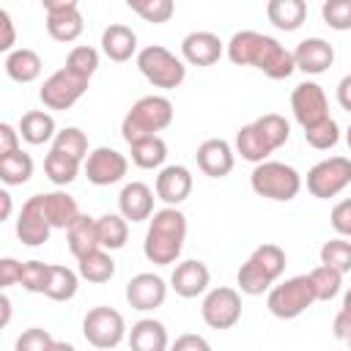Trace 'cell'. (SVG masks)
I'll return each instance as SVG.
<instances>
[{"label": "cell", "instance_id": "obj_1", "mask_svg": "<svg viewBox=\"0 0 351 351\" xmlns=\"http://www.w3.org/2000/svg\"><path fill=\"white\" fill-rule=\"evenodd\" d=\"M228 58L236 66H255L269 80H285L296 71L293 52L285 49L277 38L258 30H239L228 41Z\"/></svg>", "mask_w": 351, "mask_h": 351}, {"label": "cell", "instance_id": "obj_2", "mask_svg": "<svg viewBox=\"0 0 351 351\" xmlns=\"http://www.w3.org/2000/svg\"><path fill=\"white\" fill-rule=\"evenodd\" d=\"M184 239H186V217L178 208L165 206V208L154 211V217L148 222L143 255L156 266H170L178 261V255L184 250Z\"/></svg>", "mask_w": 351, "mask_h": 351}, {"label": "cell", "instance_id": "obj_3", "mask_svg": "<svg viewBox=\"0 0 351 351\" xmlns=\"http://www.w3.org/2000/svg\"><path fill=\"white\" fill-rule=\"evenodd\" d=\"M173 123V101L167 96H143L121 121V134L129 145L156 137V132Z\"/></svg>", "mask_w": 351, "mask_h": 351}, {"label": "cell", "instance_id": "obj_4", "mask_svg": "<svg viewBox=\"0 0 351 351\" xmlns=\"http://www.w3.org/2000/svg\"><path fill=\"white\" fill-rule=\"evenodd\" d=\"M250 186L255 195L261 197H269V200H280V203H288L299 195L302 189V176L296 167L285 165V162H261L255 165L252 176H250Z\"/></svg>", "mask_w": 351, "mask_h": 351}, {"label": "cell", "instance_id": "obj_5", "mask_svg": "<svg viewBox=\"0 0 351 351\" xmlns=\"http://www.w3.org/2000/svg\"><path fill=\"white\" fill-rule=\"evenodd\" d=\"M137 69L140 74L154 85V88H165V90H173L184 82L186 77V66L181 58H176L170 49L159 47V44H151V47H143L137 52Z\"/></svg>", "mask_w": 351, "mask_h": 351}, {"label": "cell", "instance_id": "obj_6", "mask_svg": "<svg viewBox=\"0 0 351 351\" xmlns=\"http://www.w3.org/2000/svg\"><path fill=\"white\" fill-rule=\"evenodd\" d=\"M315 299V291H313V282L307 274H299V277H291L280 285H274L266 296V307L274 318H282V321H291V318H299Z\"/></svg>", "mask_w": 351, "mask_h": 351}, {"label": "cell", "instance_id": "obj_7", "mask_svg": "<svg viewBox=\"0 0 351 351\" xmlns=\"http://www.w3.org/2000/svg\"><path fill=\"white\" fill-rule=\"evenodd\" d=\"M348 184H351V159L348 156H329L307 170V192L318 200H329V197L340 195Z\"/></svg>", "mask_w": 351, "mask_h": 351}, {"label": "cell", "instance_id": "obj_8", "mask_svg": "<svg viewBox=\"0 0 351 351\" xmlns=\"http://www.w3.org/2000/svg\"><path fill=\"white\" fill-rule=\"evenodd\" d=\"M82 337L101 351L115 348L126 337V321L112 307H93L82 318Z\"/></svg>", "mask_w": 351, "mask_h": 351}, {"label": "cell", "instance_id": "obj_9", "mask_svg": "<svg viewBox=\"0 0 351 351\" xmlns=\"http://www.w3.org/2000/svg\"><path fill=\"white\" fill-rule=\"evenodd\" d=\"M88 82L90 80H85V77H80V74H74L71 69L63 66V69H58L55 74H49L44 80V85L38 90V99L49 110H71L82 99V93L88 90Z\"/></svg>", "mask_w": 351, "mask_h": 351}, {"label": "cell", "instance_id": "obj_10", "mask_svg": "<svg viewBox=\"0 0 351 351\" xmlns=\"http://www.w3.org/2000/svg\"><path fill=\"white\" fill-rule=\"evenodd\" d=\"M200 315H203V321L211 329H230V326H236L239 318H241V296H239V291L228 288V285L211 288L203 296Z\"/></svg>", "mask_w": 351, "mask_h": 351}, {"label": "cell", "instance_id": "obj_11", "mask_svg": "<svg viewBox=\"0 0 351 351\" xmlns=\"http://www.w3.org/2000/svg\"><path fill=\"white\" fill-rule=\"evenodd\" d=\"M44 11H47V33L55 41L71 44L82 36L85 22L77 0H44Z\"/></svg>", "mask_w": 351, "mask_h": 351}, {"label": "cell", "instance_id": "obj_12", "mask_svg": "<svg viewBox=\"0 0 351 351\" xmlns=\"http://www.w3.org/2000/svg\"><path fill=\"white\" fill-rule=\"evenodd\" d=\"M291 110L293 118L299 121L302 129H310L321 121L329 118V104H326V93L318 82H299L291 93Z\"/></svg>", "mask_w": 351, "mask_h": 351}, {"label": "cell", "instance_id": "obj_13", "mask_svg": "<svg viewBox=\"0 0 351 351\" xmlns=\"http://www.w3.org/2000/svg\"><path fill=\"white\" fill-rule=\"evenodd\" d=\"M126 170H129L126 156L121 151H115V148H107V145L93 148L88 154V159H85V176L96 186H110V184L123 181Z\"/></svg>", "mask_w": 351, "mask_h": 351}, {"label": "cell", "instance_id": "obj_14", "mask_svg": "<svg viewBox=\"0 0 351 351\" xmlns=\"http://www.w3.org/2000/svg\"><path fill=\"white\" fill-rule=\"evenodd\" d=\"M49 233H52V228L44 214V195L27 197L16 217V239L25 247H41L49 239Z\"/></svg>", "mask_w": 351, "mask_h": 351}, {"label": "cell", "instance_id": "obj_15", "mask_svg": "<svg viewBox=\"0 0 351 351\" xmlns=\"http://www.w3.org/2000/svg\"><path fill=\"white\" fill-rule=\"evenodd\" d=\"M165 299H167V285L154 271H140L126 282V302L132 310L148 313V310L162 307Z\"/></svg>", "mask_w": 351, "mask_h": 351}, {"label": "cell", "instance_id": "obj_16", "mask_svg": "<svg viewBox=\"0 0 351 351\" xmlns=\"http://www.w3.org/2000/svg\"><path fill=\"white\" fill-rule=\"evenodd\" d=\"M195 159H197V167H200L208 178H225V176L233 170V165H236L233 148H230V143L222 140V137L203 140V143L197 145Z\"/></svg>", "mask_w": 351, "mask_h": 351}, {"label": "cell", "instance_id": "obj_17", "mask_svg": "<svg viewBox=\"0 0 351 351\" xmlns=\"http://www.w3.org/2000/svg\"><path fill=\"white\" fill-rule=\"evenodd\" d=\"M154 189H156V197L165 206L178 208L189 197V192H192V173L184 165H167V167L159 170Z\"/></svg>", "mask_w": 351, "mask_h": 351}, {"label": "cell", "instance_id": "obj_18", "mask_svg": "<svg viewBox=\"0 0 351 351\" xmlns=\"http://www.w3.org/2000/svg\"><path fill=\"white\" fill-rule=\"evenodd\" d=\"M208 282H211L208 266H206L203 261H195V258L181 261V263L173 269V274H170V288H173L181 299H195V296L206 293Z\"/></svg>", "mask_w": 351, "mask_h": 351}, {"label": "cell", "instance_id": "obj_19", "mask_svg": "<svg viewBox=\"0 0 351 351\" xmlns=\"http://www.w3.org/2000/svg\"><path fill=\"white\" fill-rule=\"evenodd\" d=\"M118 214L126 222H145L154 217V189L143 181H129L118 195Z\"/></svg>", "mask_w": 351, "mask_h": 351}, {"label": "cell", "instance_id": "obj_20", "mask_svg": "<svg viewBox=\"0 0 351 351\" xmlns=\"http://www.w3.org/2000/svg\"><path fill=\"white\" fill-rule=\"evenodd\" d=\"M222 41L219 36L208 33V30H192L184 36L181 41V55L189 66H214L222 58Z\"/></svg>", "mask_w": 351, "mask_h": 351}, {"label": "cell", "instance_id": "obj_21", "mask_svg": "<svg viewBox=\"0 0 351 351\" xmlns=\"http://www.w3.org/2000/svg\"><path fill=\"white\" fill-rule=\"evenodd\" d=\"M293 63L299 71L304 74H324L332 63H335V49L329 41L313 36V38H304L296 44L293 49Z\"/></svg>", "mask_w": 351, "mask_h": 351}, {"label": "cell", "instance_id": "obj_22", "mask_svg": "<svg viewBox=\"0 0 351 351\" xmlns=\"http://www.w3.org/2000/svg\"><path fill=\"white\" fill-rule=\"evenodd\" d=\"M44 214H47V222L52 230H69L82 217L77 200L63 189L44 192Z\"/></svg>", "mask_w": 351, "mask_h": 351}, {"label": "cell", "instance_id": "obj_23", "mask_svg": "<svg viewBox=\"0 0 351 351\" xmlns=\"http://www.w3.org/2000/svg\"><path fill=\"white\" fill-rule=\"evenodd\" d=\"M101 52L115 60V63H126L132 60V55L137 52V33L129 25L112 22L110 27H104L101 33Z\"/></svg>", "mask_w": 351, "mask_h": 351}, {"label": "cell", "instance_id": "obj_24", "mask_svg": "<svg viewBox=\"0 0 351 351\" xmlns=\"http://www.w3.org/2000/svg\"><path fill=\"white\" fill-rule=\"evenodd\" d=\"M129 348L132 351H170L165 324L156 318H140L137 324H132Z\"/></svg>", "mask_w": 351, "mask_h": 351}, {"label": "cell", "instance_id": "obj_25", "mask_svg": "<svg viewBox=\"0 0 351 351\" xmlns=\"http://www.w3.org/2000/svg\"><path fill=\"white\" fill-rule=\"evenodd\" d=\"M66 241H69V252H71L77 261L85 258V255H90V252H96V250H101V244H99V230H96V219L88 217V214H82V217L66 230Z\"/></svg>", "mask_w": 351, "mask_h": 351}, {"label": "cell", "instance_id": "obj_26", "mask_svg": "<svg viewBox=\"0 0 351 351\" xmlns=\"http://www.w3.org/2000/svg\"><path fill=\"white\" fill-rule=\"evenodd\" d=\"M266 16L277 30L293 33L302 27V22L307 16V3L304 0H269Z\"/></svg>", "mask_w": 351, "mask_h": 351}, {"label": "cell", "instance_id": "obj_27", "mask_svg": "<svg viewBox=\"0 0 351 351\" xmlns=\"http://www.w3.org/2000/svg\"><path fill=\"white\" fill-rule=\"evenodd\" d=\"M55 118L44 110H30L22 115L19 121V137L30 145H44L49 140H55Z\"/></svg>", "mask_w": 351, "mask_h": 351}, {"label": "cell", "instance_id": "obj_28", "mask_svg": "<svg viewBox=\"0 0 351 351\" xmlns=\"http://www.w3.org/2000/svg\"><path fill=\"white\" fill-rule=\"evenodd\" d=\"M3 66H5V74L14 82H22V85L38 80V74H41V58H38L36 49H27V47H19L11 55H5Z\"/></svg>", "mask_w": 351, "mask_h": 351}, {"label": "cell", "instance_id": "obj_29", "mask_svg": "<svg viewBox=\"0 0 351 351\" xmlns=\"http://www.w3.org/2000/svg\"><path fill=\"white\" fill-rule=\"evenodd\" d=\"M236 154H241V159H247L252 165H261V162L269 159L271 148L263 140V134L258 132V126L255 123H247V126H241L236 132Z\"/></svg>", "mask_w": 351, "mask_h": 351}, {"label": "cell", "instance_id": "obj_30", "mask_svg": "<svg viewBox=\"0 0 351 351\" xmlns=\"http://www.w3.org/2000/svg\"><path fill=\"white\" fill-rule=\"evenodd\" d=\"M77 274L93 285H101V282H110L112 274H115V261L110 258L107 250H96L85 258L77 261Z\"/></svg>", "mask_w": 351, "mask_h": 351}, {"label": "cell", "instance_id": "obj_31", "mask_svg": "<svg viewBox=\"0 0 351 351\" xmlns=\"http://www.w3.org/2000/svg\"><path fill=\"white\" fill-rule=\"evenodd\" d=\"M247 261H250L269 282H277L280 274L285 271V252H282V247H277V244H261V247H255Z\"/></svg>", "mask_w": 351, "mask_h": 351}, {"label": "cell", "instance_id": "obj_32", "mask_svg": "<svg viewBox=\"0 0 351 351\" xmlns=\"http://www.w3.org/2000/svg\"><path fill=\"white\" fill-rule=\"evenodd\" d=\"M96 230L101 250H121L129 239V222L121 214H101L96 219Z\"/></svg>", "mask_w": 351, "mask_h": 351}, {"label": "cell", "instance_id": "obj_33", "mask_svg": "<svg viewBox=\"0 0 351 351\" xmlns=\"http://www.w3.org/2000/svg\"><path fill=\"white\" fill-rule=\"evenodd\" d=\"M30 176H33V159L22 148L16 154L0 159V181L5 186H22L30 181Z\"/></svg>", "mask_w": 351, "mask_h": 351}, {"label": "cell", "instance_id": "obj_34", "mask_svg": "<svg viewBox=\"0 0 351 351\" xmlns=\"http://www.w3.org/2000/svg\"><path fill=\"white\" fill-rule=\"evenodd\" d=\"M77 285H80V274L71 271L69 266H60V263H52V271H49V285H47V293L52 302H69L77 296Z\"/></svg>", "mask_w": 351, "mask_h": 351}, {"label": "cell", "instance_id": "obj_35", "mask_svg": "<svg viewBox=\"0 0 351 351\" xmlns=\"http://www.w3.org/2000/svg\"><path fill=\"white\" fill-rule=\"evenodd\" d=\"M132 148V162L143 170H154V167H162L165 159H167V143L156 134V137H148V140H140Z\"/></svg>", "mask_w": 351, "mask_h": 351}, {"label": "cell", "instance_id": "obj_36", "mask_svg": "<svg viewBox=\"0 0 351 351\" xmlns=\"http://www.w3.org/2000/svg\"><path fill=\"white\" fill-rule=\"evenodd\" d=\"M80 165H82L80 159H71L60 151H49L44 159V173L55 186H66L80 176Z\"/></svg>", "mask_w": 351, "mask_h": 351}, {"label": "cell", "instance_id": "obj_37", "mask_svg": "<svg viewBox=\"0 0 351 351\" xmlns=\"http://www.w3.org/2000/svg\"><path fill=\"white\" fill-rule=\"evenodd\" d=\"M310 282H313V291H315V299L318 302H329V299H335L337 293H340V288H343V274L337 271V269H332V266H315L310 274Z\"/></svg>", "mask_w": 351, "mask_h": 351}, {"label": "cell", "instance_id": "obj_38", "mask_svg": "<svg viewBox=\"0 0 351 351\" xmlns=\"http://www.w3.org/2000/svg\"><path fill=\"white\" fill-rule=\"evenodd\" d=\"M252 123L258 126V132L263 134V140L269 143L271 151H277L280 145H285L288 137H291V123L282 115H277V112H266V115L255 118Z\"/></svg>", "mask_w": 351, "mask_h": 351}, {"label": "cell", "instance_id": "obj_39", "mask_svg": "<svg viewBox=\"0 0 351 351\" xmlns=\"http://www.w3.org/2000/svg\"><path fill=\"white\" fill-rule=\"evenodd\" d=\"M52 151H60V154H66V156L82 162V159H88V137H85L82 129H77V126H66V129H60V132L55 134V140H52Z\"/></svg>", "mask_w": 351, "mask_h": 351}, {"label": "cell", "instance_id": "obj_40", "mask_svg": "<svg viewBox=\"0 0 351 351\" xmlns=\"http://www.w3.org/2000/svg\"><path fill=\"white\" fill-rule=\"evenodd\" d=\"M321 263L337 269L340 274L351 271V241L346 239H329L321 247Z\"/></svg>", "mask_w": 351, "mask_h": 351}, {"label": "cell", "instance_id": "obj_41", "mask_svg": "<svg viewBox=\"0 0 351 351\" xmlns=\"http://www.w3.org/2000/svg\"><path fill=\"white\" fill-rule=\"evenodd\" d=\"M304 140H307V145H313L315 151H329V148H335L337 140H340V126H337L335 118H326V121H321V123L304 129Z\"/></svg>", "mask_w": 351, "mask_h": 351}, {"label": "cell", "instance_id": "obj_42", "mask_svg": "<svg viewBox=\"0 0 351 351\" xmlns=\"http://www.w3.org/2000/svg\"><path fill=\"white\" fill-rule=\"evenodd\" d=\"M137 16H143L145 22H154V25H162L173 16L176 5L173 0H129L126 3Z\"/></svg>", "mask_w": 351, "mask_h": 351}, {"label": "cell", "instance_id": "obj_43", "mask_svg": "<svg viewBox=\"0 0 351 351\" xmlns=\"http://www.w3.org/2000/svg\"><path fill=\"white\" fill-rule=\"evenodd\" d=\"M66 69H71L74 74L90 80V77L96 74V69H99V52H96L93 47H88V44H80V47H74V49L69 52Z\"/></svg>", "mask_w": 351, "mask_h": 351}, {"label": "cell", "instance_id": "obj_44", "mask_svg": "<svg viewBox=\"0 0 351 351\" xmlns=\"http://www.w3.org/2000/svg\"><path fill=\"white\" fill-rule=\"evenodd\" d=\"M49 271H52V263H44V261H27L22 263V288L30 291V293H47V285H49Z\"/></svg>", "mask_w": 351, "mask_h": 351}, {"label": "cell", "instance_id": "obj_45", "mask_svg": "<svg viewBox=\"0 0 351 351\" xmlns=\"http://www.w3.org/2000/svg\"><path fill=\"white\" fill-rule=\"evenodd\" d=\"M236 282H239V291L241 293H247V296H261V293H269L271 291V285L274 282H269L250 261H244L241 263V269H239V274H236Z\"/></svg>", "mask_w": 351, "mask_h": 351}, {"label": "cell", "instance_id": "obj_46", "mask_svg": "<svg viewBox=\"0 0 351 351\" xmlns=\"http://www.w3.org/2000/svg\"><path fill=\"white\" fill-rule=\"evenodd\" d=\"M321 16L332 30H351V0H326Z\"/></svg>", "mask_w": 351, "mask_h": 351}, {"label": "cell", "instance_id": "obj_47", "mask_svg": "<svg viewBox=\"0 0 351 351\" xmlns=\"http://www.w3.org/2000/svg\"><path fill=\"white\" fill-rule=\"evenodd\" d=\"M52 343H55V340H52V335H49L47 329L30 326V329H25V332L16 337L14 351H49Z\"/></svg>", "mask_w": 351, "mask_h": 351}, {"label": "cell", "instance_id": "obj_48", "mask_svg": "<svg viewBox=\"0 0 351 351\" xmlns=\"http://www.w3.org/2000/svg\"><path fill=\"white\" fill-rule=\"evenodd\" d=\"M329 222H332V228H335L340 236H351V197H348V200H340V203L332 208Z\"/></svg>", "mask_w": 351, "mask_h": 351}, {"label": "cell", "instance_id": "obj_49", "mask_svg": "<svg viewBox=\"0 0 351 351\" xmlns=\"http://www.w3.org/2000/svg\"><path fill=\"white\" fill-rule=\"evenodd\" d=\"M16 282H22V263L16 258H3L0 261V288L5 291Z\"/></svg>", "mask_w": 351, "mask_h": 351}, {"label": "cell", "instance_id": "obj_50", "mask_svg": "<svg viewBox=\"0 0 351 351\" xmlns=\"http://www.w3.org/2000/svg\"><path fill=\"white\" fill-rule=\"evenodd\" d=\"M170 351H211L208 340L203 335H195V332H186V335H178L176 343L170 346Z\"/></svg>", "mask_w": 351, "mask_h": 351}, {"label": "cell", "instance_id": "obj_51", "mask_svg": "<svg viewBox=\"0 0 351 351\" xmlns=\"http://www.w3.org/2000/svg\"><path fill=\"white\" fill-rule=\"evenodd\" d=\"M19 151V129L11 123H0V159Z\"/></svg>", "mask_w": 351, "mask_h": 351}, {"label": "cell", "instance_id": "obj_52", "mask_svg": "<svg viewBox=\"0 0 351 351\" xmlns=\"http://www.w3.org/2000/svg\"><path fill=\"white\" fill-rule=\"evenodd\" d=\"M0 27H3V38H0V52L11 55L14 52V44H16V30H14V22L8 16L5 8H0Z\"/></svg>", "mask_w": 351, "mask_h": 351}, {"label": "cell", "instance_id": "obj_53", "mask_svg": "<svg viewBox=\"0 0 351 351\" xmlns=\"http://www.w3.org/2000/svg\"><path fill=\"white\" fill-rule=\"evenodd\" d=\"M337 104L351 112V74H346L340 82H337Z\"/></svg>", "mask_w": 351, "mask_h": 351}, {"label": "cell", "instance_id": "obj_54", "mask_svg": "<svg viewBox=\"0 0 351 351\" xmlns=\"http://www.w3.org/2000/svg\"><path fill=\"white\" fill-rule=\"evenodd\" d=\"M0 203H3L0 219H8V214H11V195H8V192H0Z\"/></svg>", "mask_w": 351, "mask_h": 351}, {"label": "cell", "instance_id": "obj_55", "mask_svg": "<svg viewBox=\"0 0 351 351\" xmlns=\"http://www.w3.org/2000/svg\"><path fill=\"white\" fill-rule=\"evenodd\" d=\"M0 307H3V326H5V324H8V318H11V299H8L5 293L0 296Z\"/></svg>", "mask_w": 351, "mask_h": 351}, {"label": "cell", "instance_id": "obj_56", "mask_svg": "<svg viewBox=\"0 0 351 351\" xmlns=\"http://www.w3.org/2000/svg\"><path fill=\"white\" fill-rule=\"evenodd\" d=\"M49 351H77V348H74V346H71V343H66V340H55V343H52V348H49Z\"/></svg>", "mask_w": 351, "mask_h": 351}, {"label": "cell", "instance_id": "obj_57", "mask_svg": "<svg viewBox=\"0 0 351 351\" xmlns=\"http://www.w3.org/2000/svg\"><path fill=\"white\" fill-rule=\"evenodd\" d=\"M340 310H346V313H351V291H348V293L343 296V307H340Z\"/></svg>", "mask_w": 351, "mask_h": 351}, {"label": "cell", "instance_id": "obj_58", "mask_svg": "<svg viewBox=\"0 0 351 351\" xmlns=\"http://www.w3.org/2000/svg\"><path fill=\"white\" fill-rule=\"evenodd\" d=\"M346 143H348V148H351V126L346 129Z\"/></svg>", "mask_w": 351, "mask_h": 351}, {"label": "cell", "instance_id": "obj_59", "mask_svg": "<svg viewBox=\"0 0 351 351\" xmlns=\"http://www.w3.org/2000/svg\"><path fill=\"white\" fill-rule=\"evenodd\" d=\"M348 351H351V340H348Z\"/></svg>", "mask_w": 351, "mask_h": 351}]
</instances>
